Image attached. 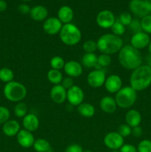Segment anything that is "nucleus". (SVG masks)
Here are the masks:
<instances>
[{
    "instance_id": "37998d69",
    "label": "nucleus",
    "mask_w": 151,
    "mask_h": 152,
    "mask_svg": "<svg viewBox=\"0 0 151 152\" xmlns=\"http://www.w3.org/2000/svg\"><path fill=\"white\" fill-rule=\"evenodd\" d=\"M119 152H138L137 148L132 144H124L119 149Z\"/></svg>"
},
{
    "instance_id": "49530a36",
    "label": "nucleus",
    "mask_w": 151,
    "mask_h": 152,
    "mask_svg": "<svg viewBox=\"0 0 151 152\" xmlns=\"http://www.w3.org/2000/svg\"><path fill=\"white\" fill-rule=\"evenodd\" d=\"M144 2L147 10L150 13L151 12V0H144Z\"/></svg>"
},
{
    "instance_id": "7ed1b4c3",
    "label": "nucleus",
    "mask_w": 151,
    "mask_h": 152,
    "mask_svg": "<svg viewBox=\"0 0 151 152\" xmlns=\"http://www.w3.org/2000/svg\"><path fill=\"white\" fill-rule=\"evenodd\" d=\"M97 42L98 50L102 53L113 55L118 53L124 46V42L121 37L110 34H105L101 36Z\"/></svg>"
},
{
    "instance_id": "603ef678",
    "label": "nucleus",
    "mask_w": 151,
    "mask_h": 152,
    "mask_svg": "<svg viewBox=\"0 0 151 152\" xmlns=\"http://www.w3.org/2000/svg\"><path fill=\"white\" fill-rule=\"evenodd\" d=\"M21 1H31V0H21Z\"/></svg>"
},
{
    "instance_id": "20e7f679",
    "label": "nucleus",
    "mask_w": 151,
    "mask_h": 152,
    "mask_svg": "<svg viewBox=\"0 0 151 152\" xmlns=\"http://www.w3.org/2000/svg\"><path fill=\"white\" fill-rule=\"evenodd\" d=\"M26 87L17 81L6 83L3 89V94L6 99L12 102H19L23 100L27 96Z\"/></svg>"
},
{
    "instance_id": "1a4fd4ad",
    "label": "nucleus",
    "mask_w": 151,
    "mask_h": 152,
    "mask_svg": "<svg viewBox=\"0 0 151 152\" xmlns=\"http://www.w3.org/2000/svg\"><path fill=\"white\" fill-rule=\"evenodd\" d=\"M106 74L102 69H94L88 74L87 81L89 86L93 88H98L105 85Z\"/></svg>"
},
{
    "instance_id": "6e6552de",
    "label": "nucleus",
    "mask_w": 151,
    "mask_h": 152,
    "mask_svg": "<svg viewBox=\"0 0 151 152\" xmlns=\"http://www.w3.org/2000/svg\"><path fill=\"white\" fill-rule=\"evenodd\" d=\"M104 144L107 148L112 150H119L124 144V137L117 132H111L107 134L104 138Z\"/></svg>"
},
{
    "instance_id": "f257e3e1",
    "label": "nucleus",
    "mask_w": 151,
    "mask_h": 152,
    "mask_svg": "<svg viewBox=\"0 0 151 152\" xmlns=\"http://www.w3.org/2000/svg\"><path fill=\"white\" fill-rule=\"evenodd\" d=\"M118 62L125 69L133 71L142 65L143 57L140 50L130 45H126L118 52Z\"/></svg>"
},
{
    "instance_id": "39448f33",
    "label": "nucleus",
    "mask_w": 151,
    "mask_h": 152,
    "mask_svg": "<svg viewBox=\"0 0 151 152\" xmlns=\"http://www.w3.org/2000/svg\"><path fill=\"white\" fill-rule=\"evenodd\" d=\"M59 34L61 41L66 45H76L81 39V31L76 25L72 23L63 25Z\"/></svg>"
},
{
    "instance_id": "72a5a7b5",
    "label": "nucleus",
    "mask_w": 151,
    "mask_h": 152,
    "mask_svg": "<svg viewBox=\"0 0 151 152\" xmlns=\"http://www.w3.org/2000/svg\"><path fill=\"white\" fill-rule=\"evenodd\" d=\"M111 31L114 35L121 37V36L124 35V33H125L126 27L123 25L121 22H118V20H116L115 23L113 24V25L111 27Z\"/></svg>"
},
{
    "instance_id": "aec40b11",
    "label": "nucleus",
    "mask_w": 151,
    "mask_h": 152,
    "mask_svg": "<svg viewBox=\"0 0 151 152\" xmlns=\"http://www.w3.org/2000/svg\"><path fill=\"white\" fill-rule=\"evenodd\" d=\"M99 106L102 111L106 114H113L117 109V104L115 98L110 96H105L101 99Z\"/></svg>"
},
{
    "instance_id": "6ab92c4d",
    "label": "nucleus",
    "mask_w": 151,
    "mask_h": 152,
    "mask_svg": "<svg viewBox=\"0 0 151 152\" xmlns=\"http://www.w3.org/2000/svg\"><path fill=\"white\" fill-rule=\"evenodd\" d=\"M21 130L20 124L15 120H9L2 125V132L5 136L9 137H16Z\"/></svg>"
},
{
    "instance_id": "c9c22d12",
    "label": "nucleus",
    "mask_w": 151,
    "mask_h": 152,
    "mask_svg": "<svg viewBox=\"0 0 151 152\" xmlns=\"http://www.w3.org/2000/svg\"><path fill=\"white\" fill-rule=\"evenodd\" d=\"M138 152H151V140H142L138 144Z\"/></svg>"
},
{
    "instance_id": "b1692460",
    "label": "nucleus",
    "mask_w": 151,
    "mask_h": 152,
    "mask_svg": "<svg viewBox=\"0 0 151 152\" xmlns=\"http://www.w3.org/2000/svg\"><path fill=\"white\" fill-rule=\"evenodd\" d=\"M77 111L81 117H84L85 118H90L94 115L96 112L95 107L88 102H82L79 105H78Z\"/></svg>"
},
{
    "instance_id": "2eb2a0df",
    "label": "nucleus",
    "mask_w": 151,
    "mask_h": 152,
    "mask_svg": "<svg viewBox=\"0 0 151 152\" xmlns=\"http://www.w3.org/2000/svg\"><path fill=\"white\" fill-rule=\"evenodd\" d=\"M16 140L19 145L24 148L33 147L36 140L32 132H28L24 129L19 131L18 134L16 135Z\"/></svg>"
},
{
    "instance_id": "ea45409f",
    "label": "nucleus",
    "mask_w": 151,
    "mask_h": 152,
    "mask_svg": "<svg viewBox=\"0 0 151 152\" xmlns=\"http://www.w3.org/2000/svg\"><path fill=\"white\" fill-rule=\"evenodd\" d=\"M61 85H62V86H63V87L65 88L66 90H68V89H70V88H72L73 86H75V85H74L73 78H72V77H64V79H63V80H62Z\"/></svg>"
},
{
    "instance_id": "79ce46f5",
    "label": "nucleus",
    "mask_w": 151,
    "mask_h": 152,
    "mask_svg": "<svg viewBox=\"0 0 151 152\" xmlns=\"http://www.w3.org/2000/svg\"><path fill=\"white\" fill-rule=\"evenodd\" d=\"M31 7L28 5V4H25V3H22L20 4L18 7V10H19V13L21 14L26 15V14H30V12Z\"/></svg>"
},
{
    "instance_id": "0eeeda50",
    "label": "nucleus",
    "mask_w": 151,
    "mask_h": 152,
    "mask_svg": "<svg viewBox=\"0 0 151 152\" xmlns=\"http://www.w3.org/2000/svg\"><path fill=\"white\" fill-rule=\"evenodd\" d=\"M96 24L103 29H109L113 25L116 19L115 15L109 10H101L96 16Z\"/></svg>"
},
{
    "instance_id": "a19ab883",
    "label": "nucleus",
    "mask_w": 151,
    "mask_h": 152,
    "mask_svg": "<svg viewBox=\"0 0 151 152\" xmlns=\"http://www.w3.org/2000/svg\"><path fill=\"white\" fill-rule=\"evenodd\" d=\"M83 151L84 150L81 145L76 143H73L68 145L65 152H83Z\"/></svg>"
},
{
    "instance_id": "4c0bfd02",
    "label": "nucleus",
    "mask_w": 151,
    "mask_h": 152,
    "mask_svg": "<svg viewBox=\"0 0 151 152\" xmlns=\"http://www.w3.org/2000/svg\"><path fill=\"white\" fill-rule=\"evenodd\" d=\"M129 29L130 30L133 34L142 31V25H141V20L139 19H133L131 23L129 25Z\"/></svg>"
},
{
    "instance_id": "f3484780",
    "label": "nucleus",
    "mask_w": 151,
    "mask_h": 152,
    "mask_svg": "<svg viewBox=\"0 0 151 152\" xmlns=\"http://www.w3.org/2000/svg\"><path fill=\"white\" fill-rule=\"evenodd\" d=\"M129 8L132 14L141 19L149 14V12L145 7L144 0H131L129 4Z\"/></svg>"
},
{
    "instance_id": "9b49d317",
    "label": "nucleus",
    "mask_w": 151,
    "mask_h": 152,
    "mask_svg": "<svg viewBox=\"0 0 151 152\" xmlns=\"http://www.w3.org/2000/svg\"><path fill=\"white\" fill-rule=\"evenodd\" d=\"M63 24L60 22L57 17H49L44 21L42 28L43 31L47 34L50 36H54L59 34L62 29Z\"/></svg>"
},
{
    "instance_id": "a18cd8bd",
    "label": "nucleus",
    "mask_w": 151,
    "mask_h": 152,
    "mask_svg": "<svg viewBox=\"0 0 151 152\" xmlns=\"http://www.w3.org/2000/svg\"><path fill=\"white\" fill-rule=\"evenodd\" d=\"M7 4L4 0H0V12H3L7 9Z\"/></svg>"
},
{
    "instance_id": "a211bd4d",
    "label": "nucleus",
    "mask_w": 151,
    "mask_h": 152,
    "mask_svg": "<svg viewBox=\"0 0 151 152\" xmlns=\"http://www.w3.org/2000/svg\"><path fill=\"white\" fill-rule=\"evenodd\" d=\"M22 126L24 129L30 132H34L39 127V120L36 114L28 113L22 118Z\"/></svg>"
},
{
    "instance_id": "2f4dec72",
    "label": "nucleus",
    "mask_w": 151,
    "mask_h": 152,
    "mask_svg": "<svg viewBox=\"0 0 151 152\" xmlns=\"http://www.w3.org/2000/svg\"><path fill=\"white\" fill-rule=\"evenodd\" d=\"M140 20L142 31L147 34H151V15L149 13Z\"/></svg>"
},
{
    "instance_id": "9d476101",
    "label": "nucleus",
    "mask_w": 151,
    "mask_h": 152,
    "mask_svg": "<svg viewBox=\"0 0 151 152\" xmlns=\"http://www.w3.org/2000/svg\"><path fill=\"white\" fill-rule=\"evenodd\" d=\"M84 94L81 88L73 86L67 90V100L71 106H78L84 101Z\"/></svg>"
},
{
    "instance_id": "8fccbe9b",
    "label": "nucleus",
    "mask_w": 151,
    "mask_h": 152,
    "mask_svg": "<svg viewBox=\"0 0 151 152\" xmlns=\"http://www.w3.org/2000/svg\"><path fill=\"white\" fill-rule=\"evenodd\" d=\"M83 152H93L91 150H85V151H83Z\"/></svg>"
},
{
    "instance_id": "473e14b6",
    "label": "nucleus",
    "mask_w": 151,
    "mask_h": 152,
    "mask_svg": "<svg viewBox=\"0 0 151 152\" xmlns=\"http://www.w3.org/2000/svg\"><path fill=\"white\" fill-rule=\"evenodd\" d=\"M82 48L85 53H94L98 50L97 42L92 39L87 40V41L83 43Z\"/></svg>"
},
{
    "instance_id": "ddd939ff",
    "label": "nucleus",
    "mask_w": 151,
    "mask_h": 152,
    "mask_svg": "<svg viewBox=\"0 0 151 152\" xmlns=\"http://www.w3.org/2000/svg\"><path fill=\"white\" fill-rule=\"evenodd\" d=\"M104 86L107 91L115 94L123 87L122 80L121 77L117 74H111L106 78Z\"/></svg>"
},
{
    "instance_id": "5fc2aeb1",
    "label": "nucleus",
    "mask_w": 151,
    "mask_h": 152,
    "mask_svg": "<svg viewBox=\"0 0 151 152\" xmlns=\"http://www.w3.org/2000/svg\"><path fill=\"white\" fill-rule=\"evenodd\" d=\"M150 15H151V12H150Z\"/></svg>"
},
{
    "instance_id": "4be33fe9",
    "label": "nucleus",
    "mask_w": 151,
    "mask_h": 152,
    "mask_svg": "<svg viewBox=\"0 0 151 152\" xmlns=\"http://www.w3.org/2000/svg\"><path fill=\"white\" fill-rule=\"evenodd\" d=\"M142 121L141 113L136 109H130L125 114V123L131 128L140 126Z\"/></svg>"
},
{
    "instance_id": "412c9836",
    "label": "nucleus",
    "mask_w": 151,
    "mask_h": 152,
    "mask_svg": "<svg viewBox=\"0 0 151 152\" xmlns=\"http://www.w3.org/2000/svg\"><path fill=\"white\" fill-rule=\"evenodd\" d=\"M47 16H48V10L44 5L38 4L31 7L30 16L33 20L36 22L44 21L47 19Z\"/></svg>"
},
{
    "instance_id": "dca6fc26",
    "label": "nucleus",
    "mask_w": 151,
    "mask_h": 152,
    "mask_svg": "<svg viewBox=\"0 0 151 152\" xmlns=\"http://www.w3.org/2000/svg\"><path fill=\"white\" fill-rule=\"evenodd\" d=\"M50 96L53 102L62 104L67 100V90L62 85L53 86L50 89Z\"/></svg>"
},
{
    "instance_id": "4468645a",
    "label": "nucleus",
    "mask_w": 151,
    "mask_h": 152,
    "mask_svg": "<svg viewBox=\"0 0 151 152\" xmlns=\"http://www.w3.org/2000/svg\"><path fill=\"white\" fill-rule=\"evenodd\" d=\"M63 69L67 76L72 78L79 77L83 72L82 65L76 60H70L65 62Z\"/></svg>"
},
{
    "instance_id": "f704fd0d",
    "label": "nucleus",
    "mask_w": 151,
    "mask_h": 152,
    "mask_svg": "<svg viewBox=\"0 0 151 152\" xmlns=\"http://www.w3.org/2000/svg\"><path fill=\"white\" fill-rule=\"evenodd\" d=\"M117 20L121 22L123 25L127 27L129 26L130 24L131 23L132 20H133V16H132L131 13H130V12L124 11L119 15L118 19Z\"/></svg>"
},
{
    "instance_id": "58836bf2",
    "label": "nucleus",
    "mask_w": 151,
    "mask_h": 152,
    "mask_svg": "<svg viewBox=\"0 0 151 152\" xmlns=\"http://www.w3.org/2000/svg\"><path fill=\"white\" fill-rule=\"evenodd\" d=\"M117 132H118L122 137H127L130 136V135L131 134L132 128L130 127V126H129L128 125L126 124V123L125 124H121V126L118 127Z\"/></svg>"
},
{
    "instance_id": "de8ad7c7",
    "label": "nucleus",
    "mask_w": 151,
    "mask_h": 152,
    "mask_svg": "<svg viewBox=\"0 0 151 152\" xmlns=\"http://www.w3.org/2000/svg\"><path fill=\"white\" fill-rule=\"evenodd\" d=\"M147 63L146 65H149L150 67H151V55L150 54V56L147 57Z\"/></svg>"
},
{
    "instance_id": "3c124183",
    "label": "nucleus",
    "mask_w": 151,
    "mask_h": 152,
    "mask_svg": "<svg viewBox=\"0 0 151 152\" xmlns=\"http://www.w3.org/2000/svg\"><path fill=\"white\" fill-rule=\"evenodd\" d=\"M110 152H119V151L118 150H112Z\"/></svg>"
},
{
    "instance_id": "09e8293b",
    "label": "nucleus",
    "mask_w": 151,
    "mask_h": 152,
    "mask_svg": "<svg viewBox=\"0 0 151 152\" xmlns=\"http://www.w3.org/2000/svg\"><path fill=\"white\" fill-rule=\"evenodd\" d=\"M148 51H149L150 54L151 55V39H150V42L149 45H148Z\"/></svg>"
},
{
    "instance_id": "c03bdc74",
    "label": "nucleus",
    "mask_w": 151,
    "mask_h": 152,
    "mask_svg": "<svg viewBox=\"0 0 151 152\" xmlns=\"http://www.w3.org/2000/svg\"><path fill=\"white\" fill-rule=\"evenodd\" d=\"M131 134L133 135L134 137H136V138L140 137H142V134H143V129H142V128L140 126H136V127H134V128H132Z\"/></svg>"
},
{
    "instance_id": "bb28decb",
    "label": "nucleus",
    "mask_w": 151,
    "mask_h": 152,
    "mask_svg": "<svg viewBox=\"0 0 151 152\" xmlns=\"http://www.w3.org/2000/svg\"><path fill=\"white\" fill-rule=\"evenodd\" d=\"M33 148L36 152H47L51 150V145L47 140L38 138L35 140Z\"/></svg>"
},
{
    "instance_id": "c85d7f7f",
    "label": "nucleus",
    "mask_w": 151,
    "mask_h": 152,
    "mask_svg": "<svg viewBox=\"0 0 151 152\" xmlns=\"http://www.w3.org/2000/svg\"><path fill=\"white\" fill-rule=\"evenodd\" d=\"M112 62L110 55L101 53L97 58V65L95 69H102V68H107L110 66Z\"/></svg>"
},
{
    "instance_id": "423d86ee",
    "label": "nucleus",
    "mask_w": 151,
    "mask_h": 152,
    "mask_svg": "<svg viewBox=\"0 0 151 152\" xmlns=\"http://www.w3.org/2000/svg\"><path fill=\"white\" fill-rule=\"evenodd\" d=\"M137 96V91L130 86H124L115 94V100L117 106L123 109H127L136 103Z\"/></svg>"
},
{
    "instance_id": "5701e85b",
    "label": "nucleus",
    "mask_w": 151,
    "mask_h": 152,
    "mask_svg": "<svg viewBox=\"0 0 151 152\" xmlns=\"http://www.w3.org/2000/svg\"><path fill=\"white\" fill-rule=\"evenodd\" d=\"M74 17L73 9L68 5H63L59 9L57 13V18L63 25L71 23Z\"/></svg>"
},
{
    "instance_id": "f8f14e48",
    "label": "nucleus",
    "mask_w": 151,
    "mask_h": 152,
    "mask_svg": "<svg viewBox=\"0 0 151 152\" xmlns=\"http://www.w3.org/2000/svg\"><path fill=\"white\" fill-rule=\"evenodd\" d=\"M150 42V37L149 34L141 31L133 34L130 38V45L133 46L134 48L140 50L147 48Z\"/></svg>"
},
{
    "instance_id": "e433bc0d",
    "label": "nucleus",
    "mask_w": 151,
    "mask_h": 152,
    "mask_svg": "<svg viewBox=\"0 0 151 152\" xmlns=\"http://www.w3.org/2000/svg\"><path fill=\"white\" fill-rule=\"evenodd\" d=\"M10 112L5 106L0 105V125H3L10 120Z\"/></svg>"
},
{
    "instance_id": "f03ea898",
    "label": "nucleus",
    "mask_w": 151,
    "mask_h": 152,
    "mask_svg": "<svg viewBox=\"0 0 151 152\" xmlns=\"http://www.w3.org/2000/svg\"><path fill=\"white\" fill-rule=\"evenodd\" d=\"M151 85V67L142 65L132 71L130 77V86L136 91L146 90Z\"/></svg>"
},
{
    "instance_id": "cd10ccee",
    "label": "nucleus",
    "mask_w": 151,
    "mask_h": 152,
    "mask_svg": "<svg viewBox=\"0 0 151 152\" xmlns=\"http://www.w3.org/2000/svg\"><path fill=\"white\" fill-rule=\"evenodd\" d=\"M13 112H14L16 117H19V118H23L28 114V105L25 102H22V101L17 102L14 106Z\"/></svg>"
},
{
    "instance_id": "a878e982",
    "label": "nucleus",
    "mask_w": 151,
    "mask_h": 152,
    "mask_svg": "<svg viewBox=\"0 0 151 152\" xmlns=\"http://www.w3.org/2000/svg\"><path fill=\"white\" fill-rule=\"evenodd\" d=\"M97 58L96 53H85L81 57V65L87 68H96L97 65Z\"/></svg>"
},
{
    "instance_id": "864d4df0",
    "label": "nucleus",
    "mask_w": 151,
    "mask_h": 152,
    "mask_svg": "<svg viewBox=\"0 0 151 152\" xmlns=\"http://www.w3.org/2000/svg\"><path fill=\"white\" fill-rule=\"evenodd\" d=\"M47 152H53V151H51V150H50V151H47Z\"/></svg>"
},
{
    "instance_id": "393cba45",
    "label": "nucleus",
    "mask_w": 151,
    "mask_h": 152,
    "mask_svg": "<svg viewBox=\"0 0 151 152\" xmlns=\"http://www.w3.org/2000/svg\"><path fill=\"white\" fill-rule=\"evenodd\" d=\"M47 80L50 82L51 84L53 86H56V85H61L62 80H63L64 77L62 74V71L59 70H55L50 68L48 71L47 74Z\"/></svg>"
},
{
    "instance_id": "c756f323",
    "label": "nucleus",
    "mask_w": 151,
    "mask_h": 152,
    "mask_svg": "<svg viewBox=\"0 0 151 152\" xmlns=\"http://www.w3.org/2000/svg\"><path fill=\"white\" fill-rule=\"evenodd\" d=\"M14 74L10 68H2L0 69V80L3 83H8L13 81Z\"/></svg>"
},
{
    "instance_id": "7c9ffc66",
    "label": "nucleus",
    "mask_w": 151,
    "mask_h": 152,
    "mask_svg": "<svg viewBox=\"0 0 151 152\" xmlns=\"http://www.w3.org/2000/svg\"><path fill=\"white\" fill-rule=\"evenodd\" d=\"M65 65V59L60 56H53V57L51 58V59L50 61V65L52 69L59 70V71H61V70L64 68Z\"/></svg>"
}]
</instances>
